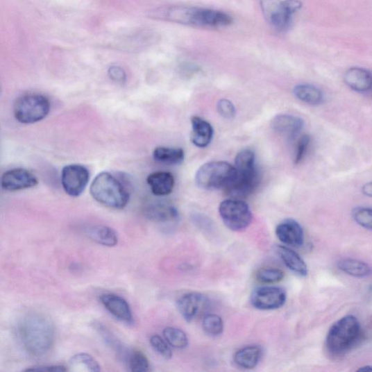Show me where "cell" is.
<instances>
[{
    "instance_id": "ac0fdd59",
    "label": "cell",
    "mask_w": 372,
    "mask_h": 372,
    "mask_svg": "<svg viewBox=\"0 0 372 372\" xmlns=\"http://www.w3.org/2000/svg\"><path fill=\"white\" fill-rule=\"evenodd\" d=\"M148 219L160 223H174L178 220L179 214L176 208L167 203H156L148 205L145 209Z\"/></svg>"
},
{
    "instance_id": "603a6c76",
    "label": "cell",
    "mask_w": 372,
    "mask_h": 372,
    "mask_svg": "<svg viewBox=\"0 0 372 372\" xmlns=\"http://www.w3.org/2000/svg\"><path fill=\"white\" fill-rule=\"evenodd\" d=\"M293 92L298 100L309 105H319L324 102L323 92L313 85H298L294 87Z\"/></svg>"
},
{
    "instance_id": "8fae6325",
    "label": "cell",
    "mask_w": 372,
    "mask_h": 372,
    "mask_svg": "<svg viewBox=\"0 0 372 372\" xmlns=\"http://www.w3.org/2000/svg\"><path fill=\"white\" fill-rule=\"evenodd\" d=\"M209 303L208 298L204 294L192 292L184 294L178 301L177 307L183 318L191 322L206 311Z\"/></svg>"
},
{
    "instance_id": "4316f807",
    "label": "cell",
    "mask_w": 372,
    "mask_h": 372,
    "mask_svg": "<svg viewBox=\"0 0 372 372\" xmlns=\"http://www.w3.org/2000/svg\"><path fill=\"white\" fill-rule=\"evenodd\" d=\"M70 370L73 371H101V366L94 357L88 353L76 354L69 361Z\"/></svg>"
},
{
    "instance_id": "277c9868",
    "label": "cell",
    "mask_w": 372,
    "mask_h": 372,
    "mask_svg": "<svg viewBox=\"0 0 372 372\" xmlns=\"http://www.w3.org/2000/svg\"><path fill=\"white\" fill-rule=\"evenodd\" d=\"M90 194L100 204L113 209L125 208L130 195L121 183L112 174L101 173L92 181Z\"/></svg>"
},
{
    "instance_id": "5bb4252c",
    "label": "cell",
    "mask_w": 372,
    "mask_h": 372,
    "mask_svg": "<svg viewBox=\"0 0 372 372\" xmlns=\"http://www.w3.org/2000/svg\"><path fill=\"white\" fill-rule=\"evenodd\" d=\"M276 235L282 243L299 247L304 244V231L296 221L287 219L279 223L276 228Z\"/></svg>"
},
{
    "instance_id": "f35d334b",
    "label": "cell",
    "mask_w": 372,
    "mask_h": 372,
    "mask_svg": "<svg viewBox=\"0 0 372 372\" xmlns=\"http://www.w3.org/2000/svg\"><path fill=\"white\" fill-rule=\"evenodd\" d=\"M358 371H372V366H364L358 369Z\"/></svg>"
},
{
    "instance_id": "ffe728a7",
    "label": "cell",
    "mask_w": 372,
    "mask_h": 372,
    "mask_svg": "<svg viewBox=\"0 0 372 372\" xmlns=\"http://www.w3.org/2000/svg\"><path fill=\"white\" fill-rule=\"evenodd\" d=\"M277 253L281 257L286 267L294 273L301 276H306L308 273L305 261L296 252L285 246H276Z\"/></svg>"
},
{
    "instance_id": "44dd1931",
    "label": "cell",
    "mask_w": 372,
    "mask_h": 372,
    "mask_svg": "<svg viewBox=\"0 0 372 372\" xmlns=\"http://www.w3.org/2000/svg\"><path fill=\"white\" fill-rule=\"evenodd\" d=\"M262 349L257 346H247L239 350L235 355V364L244 369H252L260 362Z\"/></svg>"
},
{
    "instance_id": "9c48e42d",
    "label": "cell",
    "mask_w": 372,
    "mask_h": 372,
    "mask_svg": "<svg viewBox=\"0 0 372 372\" xmlns=\"http://www.w3.org/2000/svg\"><path fill=\"white\" fill-rule=\"evenodd\" d=\"M90 180L87 167L81 164H69L64 167L61 174V183L66 193L72 197L81 196Z\"/></svg>"
},
{
    "instance_id": "e0dca14e",
    "label": "cell",
    "mask_w": 372,
    "mask_h": 372,
    "mask_svg": "<svg viewBox=\"0 0 372 372\" xmlns=\"http://www.w3.org/2000/svg\"><path fill=\"white\" fill-rule=\"evenodd\" d=\"M191 121L192 144L198 148L208 147L213 138V128L208 121L197 116L193 117Z\"/></svg>"
},
{
    "instance_id": "4fadbf2b",
    "label": "cell",
    "mask_w": 372,
    "mask_h": 372,
    "mask_svg": "<svg viewBox=\"0 0 372 372\" xmlns=\"http://www.w3.org/2000/svg\"><path fill=\"white\" fill-rule=\"evenodd\" d=\"M100 301L116 319L129 324L133 322L130 306L123 298L115 294H104L100 297Z\"/></svg>"
},
{
    "instance_id": "6da1fadb",
    "label": "cell",
    "mask_w": 372,
    "mask_h": 372,
    "mask_svg": "<svg viewBox=\"0 0 372 372\" xmlns=\"http://www.w3.org/2000/svg\"><path fill=\"white\" fill-rule=\"evenodd\" d=\"M17 333L24 350L36 357L51 350L56 337L51 320L37 313L28 314L22 319L18 325Z\"/></svg>"
},
{
    "instance_id": "484cf974",
    "label": "cell",
    "mask_w": 372,
    "mask_h": 372,
    "mask_svg": "<svg viewBox=\"0 0 372 372\" xmlns=\"http://www.w3.org/2000/svg\"><path fill=\"white\" fill-rule=\"evenodd\" d=\"M95 328L103 337L105 344L115 352L119 359L127 364L132 350H129L125 346H123L120 341L108 331L103 325L97 323L95 325Z\"/></svg>"
},
{
    "instance_id": "f1b7e54d",
    "label": "cell",
    "mask_w": 372,
    "mask_h": 372,
    "mask_svg": "<svg viewBox=\"0 0 372 372\" xmlns=\"http://www.w3.org/2000/svg\"><path fill=\"white\" fill-rule=\"evenodd\" d=\"M203 328L209 336L218 337L223 332V321L221 317L218 315L208 314L203 319Z\"/></svg>"
},
{
    "instance_id": "8992f818",
    "label": "cell",
    "mask_w": 372,
    "mask_h": 372,
    "mask_svg": "<svg viewBox=\"0 0 372 372\" xmlns=\"http://www.w3.org/2000/svg\"><path fill=\"white\" fill-rule=\"evenodd\" d=\"M50 110L49 99L37 93H30L19 97L13 106L15 119L26 125L42 121L49 115Z\"/></svg>"
},
{
    "instance_id": "1f68e13d",
    "label": "cell",
    "mask_w": 372,
    "mask_h": 372,
    "mask_svg": "<svg viewBox=\"0 0 372 372\" xmlns=\"http://www.w3.org/2000/svg\"><path fill=\"white\" fill-rule=\"evenodd\" d=\"M352 217L356 223L362 227L372 230V209L369 208H356L352 212Z\"/></svg>"
},
{
    "instance_id": "d4e9b609",
    "label": "cell",
    "mask_w": 372,
    "mask_h": 372,
    "mask_svg": "<svg viewBox=\"0 0 372 372\" xmlns=\"http://www.w3.org/2000/svg\"><path fill=\"white\" fill-rule=\"evenodd\" d=\"M153 158L162 164H180L184 161L185 152L180 148L160 146L154 149Z\"/></svg>"
},
{
    "instance_id": "d6986e66",
    "label": "cell",
    "mask_w": 372,
    "mask_h": 372,
    "mask_svg": "<svg viewBox=\"0 0 372 372\" xmlns=\"http://www.w3.org/2000/svg\"><path fill=\"white\" fill-rule=\"evenodd\" d=\"M147 183L155 196H164L171 194L175 186V179L171 174L156 172L147 178Z\"/></svg>"
},
{
    "instance_id": "7402d4cb",
    "label": "cell",
    "mask_w": 372,
    "mask_h": 372,
    "mask_svg": "<svg viewBox=\"0 0 372 372\" xmlns=\"http://www.w3.org/2000/svg\"><path fill=\"white\" fill-rule=\"evenodd\" d=\"M85 234L92 241L106 246L117 245L119 238L117 232L112 228L96 226L88 228Z\"/></svg>"
},
{
    "instance_id": "ba28073f",
    "label": "cell",
    "mask_w": 372,
    "mask_h": 372,
    "mask_svg": "<svg viewBox=\"0 0 372 372\" xmlns=\"http://www.w3.org/2000/svg\"><path fill=\"white\" fill-rule=\"evenodd\" d=\"M262 8L268 14L270 23L277 30L287 29L291 22L292 15L299 11L303 4L299 0H262Z\"/></svg>"
},
{
    "instance_id": "30bf717a",
    "label": "cell",
    "mask_w": 372,
    "mask_h": 372,
    "mask_svg": "<svg viewBox=\"0 0 372 372\" xmlns=\"http://www.w3.org/2000/svg\"><path fill=\"white\" fill-rule=\"evenodd\" d=\"M285 289L276 287H263L255 289L251 296L253 305L262 311H270L282 307L286 303Z\"/></svg>"
},
{
    "instance_id": "9a60e30c",
    "label": "cell",
    "mask_w": 372,
    "mask_h": 372,
    "mask_svg": "<svg viewBox=\"0 0 372 372\" xmlns=\"http://www.w3.org/2000/svg\"><path fill=\"white\" fill-rule=\"evenodd\" d=\"M344 82L351 90L367 93L372 91V73L360 67H352L344 75Z\"/></svg>"
},
{
    "instance_id": "d6a6232c",
    "label": "cell",
    "mask_w": 372,
    "mask_h": 372,
    "mask_svg": "<svg viewBox=\"0 0 372 372\" xmlns=\"http://www.w3.org/2000/svg\"><path fill=\"white\" fill-rule=\"evenodd\" d=\"M150 344L155 351H157L162 357L167 360L172 358L173 353L169 347L167 342L159 335H155L150 337Z\"/></svg>"
},
{
    "instance_id": "3957f363",
    "label": "cell",
    "mask_w": 372,
    "mask_h": 372,
    "mask_svg": "<svg viewBox=\"0 0 372 372\" xmlns=\"http://www.w3.org/2000/svg\"><path fill=\"white\" fill-rule=\"evenodd\" d=\"M360 336L361 325L358 319L348 315L332 326L326 339V346L332 355H343L358 342Z\"/></svg>"
},
{
    "instance_id": "cb8c5ba5",
    "label": "cell",
    "mask_w": 372,
    "mask_h": 372,
    "mask_svg": "<svg viewBox=\"0 0 372 372\" xmlns=\"http://www.w3.org/2000/svg\"><path fill=\"white\" fill-rule=\"evenodd\" d=\"M340 271L355 278H365L371 275L372 269L366 262L355 259L346 258L337 263Z\"/></svg>"
},
{
    "instance_id": "e575fe53",
    "label": "cell",
    "mask_w": 372,
    "mask_h": 372,
    "mask_svg": "<svg viewBox=\"0 0 372 372\" xmlns=\"http://www.w3.org/2000/svg\"><path fill=\"white\" fill-rule=\"evenodd\" d=\"M218 112L223 118L230 119L236 115V108L231 101L222 99L218 103Z\"/></svg>"
},
{
    "instance_id": "2e32d148",
    "label": "cell",
    "mask_w": 372,
    "mask_h": 372,
    "mask_svg": "<svg viewBox=\"0 0 372 372\" xmlns=\"http://www.w3.org/2000/svg\"><path fill=\"white\" fill-rule=\"evenodd\" d=\"M271 126L277 133L288 138H293L303 129L304 121L298 117L279 115L273 119Z\"/></svg>"
},
{
    "instance_id": "5b68a950",
    "label": "cell",
    "mask_w": 372,
    "mask_h": 372,
    "mask_svg": "<svg viewBox=\"0 0 372 372\" xmlns=\"http://www.w3.org/2000/svg\"><path fill=\"white\" fill-rule=\"evenodd\" d=\"M237 175L235 167L225 162H211L201 166L195 176L199 188L205 190L227 189Z\"/></svg>"
},
{
    "instance_id": "74e56055",
    "label": "cell",
    "mask_w": 372,
    "mask_h": 372,
    "mask_svg": "<svg viewBox=\"0 0 372 372\" xmlns=\"http://www.w3.org/2000/svg\"><path fill=\"white\" fill-rule=\"evenodd\" d=\"M362 192L365 196L372 198V181L365 183L362 186Z\"/></svg>"
},
{
    "instance_id": "7c38bea8",
    "label": "cell",
    "mask_w": 372,
    "mask_h": 372,
    "mask_svg": "<svg viewBox=\"0 0 372 372\" xmlns=\"http://www.w3.org/2000/svg\"><path fill=\"white\" fill-rule=\"evenodd\" d=\"M38 180L32 173L23 168L8 170L2 176V188L7 192H17L35 187Z\"/></svg>"
},
{
    "instance_id": "f546056e",
    "label": "cell",
    "mask_w": 372,
    "mask_h": 372,
    "mask_svg": "<svg viewBox=\"0 0 372 372\" xmlns=\"http://www.w3.org/2000/svg\"><path fill=\"white\" fill-rule=\"evenodd\" d=\"M127 364L133 372L148 371L150 367L146 356L139 350H132Z\"/></svg>"
},
{
    "instance_id": "52a82bcc",
    "label": "cell",
    "mask_w": 372,
    "mask_h": 372,
    "mask_svg": "<svg viewBox=\"0 0 372 372\" xmlns=\"http://www.w3.org/2000/svg\"><path fill=\"white\" fill-rule=\"evenodd\" d=\"M219 212L225 225L234 231L246 229L253 220L250 207L240 198H231L222 201Z\"/></svg>"
},
{
    "instance_id": "d590c367",
    "label": "cell",
    "mask_w": 372,
    "mask_h": 372,
    "mask_svg": "<svg viewBox=\"0 0 372 372\" xmlns=\"http://www.w3.org/2000/svg\"><path fill=\"white\" fill-rule=\"evenodd\" d=\"M108 74L110 79L119 84H124L126 82L127 76L126 71L121 67L112 66L108 70Z\"/></svg>"
},
{
    "instance_id": "83f0119b",
    "label": "cell",
    "mask_w": 372,
    "mask_h": 372,
    "mask_svg": "<svg viewBox=\"0 0 372 372\" xmlns=\"http://www.w3.org/2000/svg\"><path fill=\"white\" fill-rule=\"evenodd\" d=\"M163 335L167 344L175 348L183 349L189 345L187 336L180 329L167 328L164 330Z\"/></svg>"
},
{
    "instance_id": "7a4b0ae2",
    "label": "cell",
    "mask_w": 372,
    "mask_h": 372,
    "mask_svg": "<svg viewBox=\"0 0 372 372\" xmlns=\"http://www.w3.org/2000/svg\"><path fill=\"white\" fill-rule=\"evenodd\" d=\"M149 15L155 19L197 26L223 27L232 22L226 12L198 8H162L151 11Z\"/></svg>"
},
{
    "instance_id": "4dcf8cb0",
    "label": "cell",
    "mask_w": 372,
    "mask_h": 372,
    "mask_svg": "<svg viewBox=\"0 0 372 372\" xmlns=\"http://www.w3.org/2000/svg\"><path fill=\"white\" fill-rule=\"evenodd\" d=\"M284 276L282 270L275 268L262 269L256 274L257 281L263 284L278 283L282 280Z\"/></svg>"
},
{
    "instance_id": "8d00e7d4",
    "label": "cell",
    "mask_w": 372,
    "mask_h": 372,
    "mask_svg": "<svg viewBox=\"0 0 372 372\" xmlns=\"http://www.w3.org/2000/svg\"><path fill=\"white\" fill-rule=\"evenodd\" d=\"M67 369L64 366H41L34 368H28L25 371H50V372H63L67 371Z\"/></svg>"
},
{
    "instance_id": "836d02e7",
    "label": "cell",
    "mask_w": 372,
    "mask_h": 372,
    "mask_svg": "<svg viewBox=\"0 0 372 372\" xmlns=\"http://www.w3.org/2000/svg\"><path fill=\"white\" fill-rule=\"evenodd\" d=\"M312 139L309 135H303L297 144L296 155H294V164H298L305 159L307 153L311 146Z\"/></svg>"
}]
</instances>
